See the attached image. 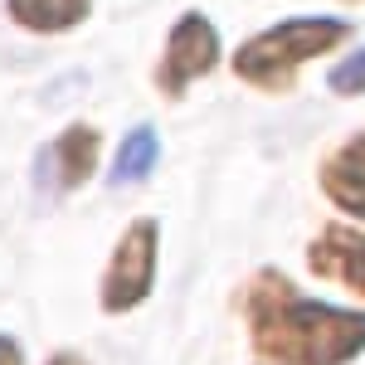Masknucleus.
I'll return each mask as SVG.
<instances>
[{"label":"nucleus","instance_id":"nucleus-1","mask_svg":"<svg viewBox=\"0 0 365 365\" xmlns=\"http://www.w3.org/2000/svg\"><path fill=\"white\" fill-rule=\"evenodd\" d=\"M244 307L253 351L278 365H346L365 351V312L312 302L278 273H258Z\"/></svg>","mask_w":365,"mask_h":365},{"label":"nucleus","instance_id":"nucleus-2","mask_svg":"<svg viewBox=\"0 0 365 365\" xmlns=\"http://www.w3.org/2000/svg\"><path fill=\"white\" fill-rule=\"evenodd\" d=\"M351 39V20H331V15H297L282 25L253 34L249 44H239L234 54V73L244 83L263 88V93H282L292 88L297 68L317 54H331L336 44Z\"/></svg>","mask_w":365,"mask_h":365},{"label":"nucleus","instance_id":"nucleus-3","mask_svg":"<svg viewBox=\"0 0 365 365\" xmlns=\"http://www.w3.org/2000/svg\"><path fill=\"white\" fill-rule=\"evenodd\" d=\"M156 220H137L117 239L113 263L103 273V307L108 312H132L137 302H146L151 282H156Z\"/></svg>","mask_w":365,"mask_h":365},{"label":"nucleus","instance_id":"nucleus-4","mask_svg":"<svg viewBox=\"0 0 365 365\" xmlns=\"http://www.w3.org/2000/svg\"><path fill=\"white\" fill-rule=\"evenodd\" d=\"M215 63H220V34H215V25H210L205 15H195V10H190V15H180V20H175V29H170L166 58H161L156 83L175 98V93H185V88L195 83V78H205Z\"/></svg>","mask_w":365,"mask_h":365},{"label":"nucleus","instance_id":"nucleus-5","mask_svg":"<svg viewBox=\"0 0 365 365\" xmlns=\"http://www.w3.org/2000/svg\"><path fill=\"white\" fill-rule=\"evenodd\" d=\"M98 166V132L93 127H68L63 137H54L39 161H34V185L49 190V195H63V190H78Z\"/></svg>","mask_w":365,"mask_h":365},{"label":"nucleus","instance_id":"nucleus-6","mask_svg":"<svg viewBox=\"0 0 365 365\" xmlns=\"http://www.w3.org/2000/svg\"><path fill=\"white\" fill-rule=\"evenodd\" d=\"M307 268L317 278H331L351 292H365V239L346 225L322 229V239H312L307 249Z\"/></svg>","mask_w":365,"mask_h":365},{"label":"nucleus","instance_id":"nucleus-7","mask_svg":"<svg viewBox=\"0 0 365 365\" xmlns=\"http://www.w3.org/2000/svg\"><path fill=\"white\" fill-rule=\"evenodd\" d=\"M322 185H327V195L336 200L346 215L365 220V137L346 141L336 156L322 166Z\"/></svg>","mask_w":365,"mask_h":365},{"label":"nucleus","instance_id":"nucleus-8","mask_svg":"<svg viewBox=\"0 0 365 365\" xmlns=\"http://www.w3.org/2000/svg\"><path fill=\"white\" fill-rule=\"evenodd\" d=\"M88 5H93V0H5L10 20L25 25V29H34V34L73 29L78 20H88Z\"/></svg>","mask_w":365,"mask_h":365},{"label":"nucleus","instance_id":"nucleus-9","mask_svg":"<svg viewBox=\"0 0 365 365\" xmlns=\"http://www.w3.org/2000/svg\"><path fill=\"white\" fill-rule=\"evenodd\" d=\"M156 156H161V141H156L151 127L127 132V141L117 146V156H113V185H132V180H141V175H151Z\"/></svg>","mask_w":365,"mask_h":365},{"label":"nucleus","instance_id":"nucleus-10","mask_svg":"<svg viewBox=\"0 0 365 365\" xmlns=\"http://www.w3.org/2000/svg\"><path fill=\"white\" fill-rule=\"evenodd\" d=\"M327 83H331V93H346V98L365 93V49H356L351 58H341L336 68L327 73Z\"/></svg>","mask_w":365,"mask_h":365},{"label":"nucleus","instance_id":"nucleus-11","mask_svg":"<svg viewBox=\"0 0 365 365\" xmlns=\"http://www.w3.org/2000/svg\"><path fill=\"white\" fill-rule=\"evenodd\" d=\"M0 365H25V356H20V346L10 336H0Z\"/></svg>","mask_w":365,"mask_h":365},{"label":"nucleus","instance_id":"nucleus-12","mask_svg":"<svg viewBox=\"0 0 365 365\" xmlns=\"http://www.w3.org/2000/svg\"><path fill=\"white\" fill-rule=\"evenodd\" d=\"M49 365H88V361H78V356H54Z\"/></svg>","mask_w":365,"mask_h":365}]
</instances>
